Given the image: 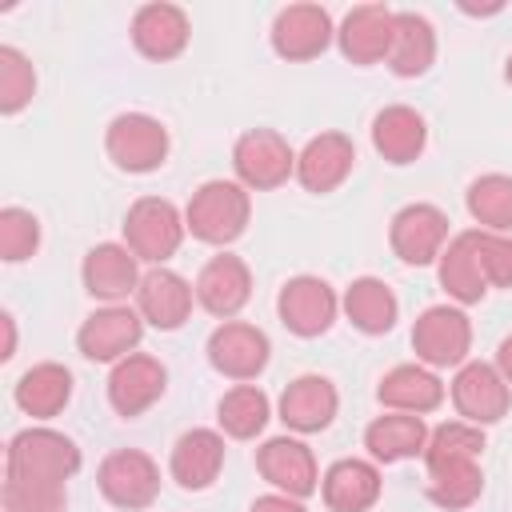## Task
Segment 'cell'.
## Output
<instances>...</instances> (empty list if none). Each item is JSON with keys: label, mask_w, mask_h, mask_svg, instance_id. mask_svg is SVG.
<instances>
[{"label": "cell", "mask_w": 512, "mask_h": 512, "mask_svg": "<svg viewBox=\"0 0 512 512\" xmlns=\"http://www.w3.org/2000/svg\"><path fill=\"white\" fill-rule=\"evenodd\" d=\"M248 216H252V200H248V188L240 180H204L184 208L188 232L196 240L220 244V248L244 236Z\"/></svg>", "instance_id": "cell-3"}, {"label": "cell", "mask_w": 512, "mask_h": 512, "mask_svg": "<svg viewBox=\"0 0 512 512\" xmlns=\"http://www.w3.org/2000/svg\"><path fill=\"white\" fill-rule=\"evenodd\" d=\"M140 336H144V316L136 308H128V304H104V308H96L80 324L76 348L92 364H120L124 356L136 352Z\"/></svg>", "instance_id": "cell-9"}, {"label": "cell", "mask_w": 512, "mask_h": 512, "mask_svg": "<svg viewBox=\"0 0 512 512\" xmlns=\"http://www.w3.org/2000/svg\"><path fill=\"white\" fill-rule=\"evenodd\" d=\"M276 312H280V320H284V328L292 336L312 340V336H324L332 328V320L340 312V300H336L328 280H320V276H292L280 288V296H276Z\"/></svg>", "instance_id": "cell-11"}, {"label": "cell", "mask_w": 512, "mask_h": 512, "mask_svg": "<svg viewBox=\"0 0 512 512\" xmlns=\"http://www.w3.org/2000/svg\"><path fill=\"white\" fill-rule=\"evenodd\" d=\"M428 144V124L408 104H388L372 120V148L388 164H412Z\"/></svg>", "instance_id": "cell-27"}, {"label": "cell", "mask_w": 512, "mask_h": 512, "mask_svg": "<svg viewBox=\"0 0 512 512\" xmlns=\"http://www.w3.org/2000/svg\"><path fill=\"white\" fill-rule=\"evenodd\" d=\"M36 248H40V220L28 208H16V204L0 208V256L8 264H20Z\"/></svg>", "instance_id": "cell-36"}, {"label": "cell", "mask_w": 512, "mask_h": 512, "mask_svg": "<svg viewBox=\"0 0 512 512\" xmlns=\"http://www.w3.org/2000/svg\"><path fill=\"white\" fill-rule=\"evenodd\" d=\"M188 36H192V24H188V12L180 4L156 0L132 16V44L148 60H160V64L176 60L188 48Z\"/></svg>", "instance_id": "cell-21"}, {"label": "cell", "mask_w": 512, "mask_h": 512, "mask_svg": "<svg viewBox=\"0 0 512 512\" xmlns=\"http://www.w3.org/2000/svg\"><path fill=\"white\" fill-rule=\"evenodd\" d=\"M64 504H68L64 484L8 480L4 476V512H64Z\"/></svg>", "instance_id": "cell-37"}, {"label": "cell", "mask_w": 512, "mask_h": 512, "mask_svg": "<svg viewBox=\"0 0 512 512\" xmlns=\"http://www.w3.org/2000/svg\"><path fill=\"white\" fill-rule=\"evenodd\" d=\"M424 444H428V428L412 412H384L364 428V448L380 464H400V460L424 456Z\"/></svg>", "instance_id": "cell-30"}, {"label": "cell", "mask_w": 512, "mask_h": 512, "mask_svg": "<svg viewBox=\"0 0 512 512\" xmlns=\"http://www.w3.org/2000/svg\"><path fill=\"white\" fill-rule=\"evenodd\" d=\"M504 80H508V84H512V56H508V60H504Z\"/></svg>", "instance_id": "cell-42"}, {"label": "cell", "mask_w": 512, "mask_h": 512, "mask_svg": "<svg viewBox=\"0 0 512 512\" xmlns=\"http://www.w3.org/2000/svg\"><path fill=\"white\" fill-rule=\"evenodd\" d=\"M192 300H196V288L180 272H172V268H148L140 276L136 312L144 316V324H152L160 332H176L188 320Z\"/></svg>", "instance_id": "cell-19"}, {"label": "cell", "mask_w": 512, "mask_h": 512, "mask_svg": "<svg viewBox=\"0 0 512 512\" xmlns=\"http://www.w3.org/2000/svg\"><path fill=\"white\" fill-rule=\"evenodd\" d=\"M248 512H308V508H304L300 500L284 496V492H268V496H256Z\"/></svg>", "instance_id": "cell-39"}, {"label": "cell", "mask_w": 512, "mask_h": 512, "mask_svg": "<svg viewBox=\"0 0 512 512\" xmlns=\"http://www.w3.org/2000/svg\"><path fill=\"white\" fill-rule=\"evenodd\" d=\"M268 416H272V404H268V396L256 384H236L216 404V420H220L224 436H232V440L260 436L264 424H268Z\"/></svg>", "instance_id": "cell-33"}, {"label": "cell", "mask_w": 512, "mask_h": 512, "mask_svg": "<svg viewBox=\"0 0 512 512\" xmlns=\"http://www.w3.org/2000/svg\"><path fill=\"white\" fill-rule=\"evenodd\" d=\"M468 212L484 232H508L512 228V176L488 172L468 184Z\"/></svg>", "instance_id": "cell-34"}, {"label": "cell", "mask_w": 512, "mask_h": 512, "mask_svg": "<svg viewBox=\"0 0 512 512\" xmlns=\"http://www.w3.org/2000/svg\"><path fill=\"white\" fill-rule=\"evenodd\" d=\"M12 400H16V408H20L24 416H32V420H52V416H60V412L68 408V400H72V372H68L64 364H56V360L32 364V368L16 380Z\"/></svg>", "instance_id": "cell-26"}, {"label": "cell", "mask_w": 512, "mask_h": 512, "mask_svg": "<svg viewBox=\"0 0 512 512\" xmlns=\"http://www.w3.org/2000/svg\"><path fill=\"white\" fill-rule=\"evenodd\" d=\"M484 432L468 420H448L428 432L424 444V468H428V500L440 508H468L484 492L480 472Z\"/></svg>", "instance_id": "cell-1"}, {"label": "cell", "mask_w": 512, "mask_h": 512, "mask_svg": "<svg viewBox=\"0 0 512 512\" xmlns=\"http://www.w3.org/2000/svg\"><path fill=\"white\" fill-rule=\"evenodd\" d=\"M476 252H480V268L488 276V288H508L512 284V236L476 228Z\"/></svg>", "instance_id": "cell-38"}, {"label": "cell", "mask_w": 512, "mask_h": 512, "mask_svg": "<svg viewBox=\"0 0 512 512\" xmlns=\"http://www.w3.org/2000/svg\"><path fill=\"white\" fill-rule=\"evenodd\" d=\"M392 32H396V12H392V8H384V4H360V8H352V12L340 20L336 44H340L344 60L368 68V64L388 60Z\"/></svg>", "instance_id": "cell-18"}, {"label": "cell", "mask_w": 512, "mask_h": 512, "mask_svg": "<svg viewBox=\"0 0 512 512\" xmlns=\"http://www.w3.org/2000/svg\"><path fill=\"white\" fill-rule=\"evenodd\" d=\"M452 404L460 412V420L484 428V424H496L508 416V404H512V388L504 384L500 368L496 364H484V360H464L452 376Z\"/></svg>", "instance_id": "cell-10"}, {"label": "cell", "mask_w": 512, "mask_h": 512, "mask_svg": "<svg viewBox=\"0 0 512 512\" xmlns=\"http://www.w3.org/2000/svg\"><path fill=\"white\" fill-rule=\"evenodd\" d=\"M236 180L252 192L280 188L288 176H296V152L292 144L272 128H248L232 148Z\"/></svg>", "instance_id": "cell-8"}, {"label": "cell", "mask_w": 512, "mask_h": 512, "mask_svg": "<svg viewBox=\"0 0 512 512\" xmlns=\"http://www.w3.org/2000/svg\"><path fill=\"white\" fill-rule=\"evenodd\" d=\"M80 280H84V292L92 300H104V304H120L128 296H136L140 288V268H136V256L128 252V244H96L88 248L84 264H80Z\"/></svg>", "instance_id": "cell-20"}, {"label": "cell", "mask_w": 512, "mask_h": 512, "mask_svg": "<svg viewBox=\"0 0 512 512\" xmlns=\"http://www.w3.org/2000/svg\"><path fill=\"white\" fill-rule=\"evenodd\" d=\"M96 484H100V496L108 504L140 512V508H148L160 496V468L140 448H116V452H108L100 460Z\"/></svg>", "instance_id": "cell-7"}, {"label": "cell", "mask_w": 512, "mask_h": 512, "mask_svg": "<svg viewBox=\"0 0 512 512\" xmlns=\"http://www.w3.org/2000/svg\"><path fill=\"white\" fill-rule=\"evenodd\" d=\"M336 28L320 4H288L272 20V48L284 60H316L332 44Z\"/></svg>", "instance_id": "cell-16"}, {"label": "cell", "mask_w": 512, "mask_h": 512, "mask_svg": "<svg viewBox=\"0 0 512 512\" xmlns=\"http://www.w3.org/2000/svg\"><path fill=\"white\" fill-rule=\"evenodd\" d=\"M344 316L352 320V328H360L364 336H384L392 332L396 316H400V304L392 296V288L376 276H360L344 288Z\"/></svg>", "instance_id": "cell-32"}, {"label": "cell", "mask_w": 512, "mask_h": 512, "mask_svg": "<svg viewBox=\"0 0 512 512\" xmlns=\"http://www.w3.org/2000/svg\"><path fill=\"white\" fill-rule=\"evenodd\" d=\"M224 468V436L216 428H188L168 456V472L184 492H204Z\"/></svg>", "instance_id": "cell-23"}, {"label": "cell", "mask_w": 512, "mask_h": 512, "mask_svg": "<svg viewBox=\"0 0 512 512\" xmlns=\"http://www.w3.org/2000/svg\"><path fill=\"white\" fill-rule=\"evenodd\" d=\"M192 288H196V304H200L208 316L232 320V316L248 304V296H252V272H248V264H244L240 256L220 252V256H212V260L200 268V276H196Z\"/></svg>", "instance_id": "cell-17"}, {"label": "cell", "mask_w": 512, "mask_h": 512, "mask_svg": "<svg viewBox=\"0 0 512 512\" xmlns=\"http://www.w3.org/2000/svg\"><path fill=\"white\" fill-rule=\"evenodd\" d=\"M256 468L276 492H284L292 500H304V496H312L320 488V472H316L312 448L304 440H292V436L264 440L256 448Z\"/></svg>", "instance_id": "cell-15"}, {"label": "cell", "mask_w": 512, "mask_h": 512, "mask_svg": "<svg viewBox=\"0 0 512 512\" xmlns=\"http://www.w3.org/2000/svg\"><path fill=\"white\" fill-rule=\"evenodd\" d=\"M356 164V144L344 136V132H320L312 136L300 152H296V180L308 188V192H332L348 180Z\"/></svg>", "instance_id": "cell-22"}, {"label": "cell", "mask_w": 512, "mask_h": 512, "mask_svg": "<svg viewBox=\"0 0 512 512\" xmlns=\"http://www.w3.org/2000/svg\"><path fill=\"white\" fill-rule=\"evenodd\" d=\"M104 148L120 172L144 176L168 160V128L148 112H120L104 132Z\"/></svg>", "instance_id": "cell-5"}, {"label": "cell", "mask_w": 512, "mask_h": 512, "mask_svg": "<svg viewBox=\"0 0 512 512\" xmlns=\"http://www.w3.org/2000/svg\"><path fill=\"white\" fill-rule=\"evenodd\" d=\"M36 96V68L32 60L12 48V44H0V112L4 116H16L20 108H28Z\"/></svg>", "instance_id": "cell-35"}, {"label": "cell", "mask_w": 512, "mask_h": 512, "mask_svg": "<svg viewBox=\"0 0 512 512\" xmlns=\"http://www.w3.org/2000/svg\"><path fill=\"white\" fill-rule=\"evenodd\" d=\"M268 356H272V344L256 324L224 320L208 336V364L228 380H240V384L256 380L268 368Z\"/></svg>", "instance_id": "cell-12"}, {"label": "cell", "mask_w": 512, "mask_h": 512, "mask_svg": "<svg viewBox=\"0 0 512 512\" xmlns=\"http://www.w3.org/2000/svg\"><path fill=\"white\" fill-rule=\"evenodd\" d=\"M336 408H340V392L328 376H296L284 396H280V420L292 428V432H320L336 420Z\"/></svg>", "instance_id": "cell-24"}, {"label": "cell", "mask_w": 512, "mask_h": 512, "mask_svg": "<svg viewBox=\"0 0 512 512\" xmlns=\"http://www.w3.org/2000/svg\"><path fill=\"white\" fill-rule=\"evenodd\" d=\"M188 224L180 216V208L164 196H140L128 216H124V244L136 260L152 264V268H164V260L176 256L180 240H184Z\"/></svg>", "instance_id": "cell-4"}, {"label": "cell", "mask_w": 512, "mask_h": 512, "mask_svg": "<svg viewBox=\"0 0 512 512\" xmlns=\"http://www.w3.org/2000/svg\"><path fill=\"white\" fill-rule=\"evenodd\" d=\"M440 272V288L456 300V304H480L488 292V276L480 268V252H476V228L452 236L436 260Z\"/></svg>", "instance_id": "cell-25"}, {"label": "cell", "mask_w": 512, "mask_h": 512, "mask_svg": "<svg viewBox=\"0 0 512 512\" xmlns=\"http://www.w3.org/2000/svg\"><path fill=\"white\" fill-rule=\"evenodd\" d=\"M84 456L72 436L56 428H24L8 440L4 476L8 480H40V484H68L80 472Z\"/></svg>", "instance_id": "cell-2"}, {"label": "cell", "mask_w": 512, "mask_h": 512, "mask_svg": "<svg viewBox=\"0 0 512 512\" xmlns=\"http://www.w3.org/2000/svg\"><path fill=\"white\" fill-rule=\"evenodd\" d=\"M0 324H4V352H0V356H4V360H12V352H16V320L4 312V316H0Z\"/></svg>", "instance_id": "cell-41"}, {"label": "cell", "mask_w": 512, "mask_h": 512, "mask_svg": "<svg viewBox=\"0 0 512 512\" xmlns=\"http://www.w3.org/2000/svg\"><path fill=\"white\" fill-rule=\"evenodd\" d=\"M376 396H380V404L392 408V412L424 416V412L440 408L444 384H440V376H436L432 368H424V364H396L392 372H384Z\"/></svg>", "instance_id": "cell-29"}, {"label": "cell", "mask_w": 512, "mask_h": 512, "mask_svg": "<svg viewBox=\"0 0 512 512\" xmlns=\"http://www.w3.org/2000/svg\"><path fill=\"white\" fill-rule=\"evenodd\" d=\"M412 348L424 368H460L472 348V320L464 308L432 304L412 324Z\"/></svg>", "instance_id": "cell-6"}, {"label": "cell", "mask_w": 512, "mask_h": 512, "mask_svg": "<svg viewBox=\"0 0 512 512\" xmlns=\"http://www.w3.org/2000/svg\"><path fill=\"white\" fill-rule=\"evenodd\" d=\"M388 244L404 264H416V268L436 264L448 244V216L436 204H404L392 216Z\"/></svg>", "instance_id": "cell-13"}, {"label": "cell", "mask_w": 512, "mask_h": 512, "mask_svg": "<svg viewBox=\"0 0 512 512\" xmlns=\"http://www.w3.org/2000/svg\"><path fill=\"white\" fill-rule=\"evenodd\" d=\"M496 368H500L504 384L512 388V336H504V340H500V348H496Z\"/></svg>", "instance_id": "cell-40"}, {"label": "cell", "mask_w": 512, "mask_h": 512, "mask_svg": "<svg viewBox=\"0 0 512 512\" xmlns=\"http://www.w3.org/2000/svg\"><path fill=\"white\" fill-rule=\"evenodd\" d=\"M320 496L332 512H368L380 500V468L356 456L336 460L320 480Z\"/></svg>", "instance_id": "cell-28"}, {"label": "cell", "mask_w": 512, "mask_h": 512, "mask_svg": "<svg viewBox=\"0 0 512 512\" xmlns=\"http://www.w3.org/2000/svg\"><path fill=\"white\" fill-rule=\"evenodd\" d=\"M400 80L424 76L436 64V28L428 24V16L420 12H396V32H392V48L384 60Z\"/></svg>", "instance_id": "cell-31"}, {"label": "cell", "mask_w": 512, "mask_h": 512, "mask_svg": "<svg viewBox=\"0 0 512 512\" xmlns=\"http://www.w3.org/2000/svg\"><path fill=\"white\" fill-rule=\"evenodd\" d=\"M168 388V368L148 356V352H132L124 356L120 364H112V376H108V404L116 416L132 420L140 412H148Z\"/></svg>", "instance_id": "cell-14"}]
</instances>
